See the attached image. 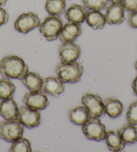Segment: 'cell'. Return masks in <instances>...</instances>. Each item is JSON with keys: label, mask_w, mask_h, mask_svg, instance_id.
Listing matches in <instances>:
<instances>
[{"label": "cell", "mask_w": 137, "mask_h": 152, "mask_svg": "<svg viewBox=\"0 0 137 152\" xmlns=\"http://www.w3.org/2000/svg\"><path fill=\"white\" fill-rule=\"evenodd\" d=\"M28 72V66L19 56H7L0 61V74L3 77L22 80Z\"/></svg>", "instance_id": "obj_1"}, {"label": "cell", "mask_w": 137, "mask_h": 152, "mask_svg": "<svg viewBox=\"0 0 137 152\" xmlns=\"http://www.w3.org/2000/svg\"><path fill=\"white\" fill-rule=\"evenodd\" d=\"M83 73V65L77 61L67 64L60 62L56 67L57 77L64 84H75L80 82Z\"/></svg>", "instance_id": "obj_2"}, {"label": "cell", "mask_w": 137, "mask_h": 152, "mask_svg": "<svg viewBox=\"0 0 137 152\" xmlns=\"http://www.w3.org/2000/svg\"><path fill=\"white\" fill-rule=\"evenodd\" d=\"M62 19L58 15L47 16L39 26V31L49 42L56 40L63 28Z\"/></svg>", "instance_id": "obj_3"}, {"label": "cell", "mask_w": 137, "mask_h": 152, "mask_svg": "<svg viewBox=\"0 0 137 152\" xmlns=\"http://www.w3.org/2000/svg\"><path fill=\"white\" fill-rule=\"evenodd\" d=\"M24 125L18 119L6 120L0 122V139L12 143L22 137Z\"/></svg>", "instance_id": "obj_4"}, {"label": "cell", "mask_w": 137, "mask_h": 152, "mask_svg": "<svg viewBox=\"0 0 137 152\" xmlns=\"http://www.w3.org/2000/svg\"><path fill=\"white\" fill-rule=\"evenodd\" d=\"M81 129L88 140L96 141L104 140L106 135V127L99 117H89L88 121L82 125Z\"/></svg>", "instance_id": "obj_5"}, {"label": "cell", "mask_w": 137, "mask_h": 152, "mask_svg": "<svg viewBox=\"0 0 137 152\" xmlns=\"http://www.w3.org/2000/svg\"><path fill=\"white\" fill-rule=\"evenodd\" d=\"M41 20L38 15L34 12L24 13L21 14L14 23L15 30L18 32L27 34L39 27Z\"/></svg>", "instance_id": "obj_6"}, {"label": "cell", "mask_w": 137, "mask_h": 152, "mask_svg": "<svg viewBox=\"0 0 137 152\" xmlns=\"http://www.w3.org/2000/svg\"><path fill=\"white\" fill-rule=\"evenodd\" d=\"M81 102L88 109L89 117H100L105 114L104 103L99 95L85 93L82 96Z\"/></svg>", "instance_id": "obj_7"}, {"label": "cell", "mask_w": 137, "mask_h": 152, "mask_svg": "<svg viewBox=\"0 0 137 152\" xmlns=\"http://www.w3.org/2000/svg\"><path fill=\"white\" fill-rule=\"evenodd\" d=\"M23 102L30 109L38 111L45 109L49 104L46 93L43 90L26 93L23 98Z\"/></svg>", "instance_id": "obj_8"}, {"label": "cell", "mask_w": 137, "mask_h": 152, "mask_svg": "<svg viewBox=\"0 0 137 152\" xmlns=\"http://www.w3.org/2000/svg\"><path fill=\"white\" fill-rule=\"evenodd\" d=\"M17 119L24 126L31 129L40 125L41 114L38 110L32 109L26 105H22L19 108V114Z\"/></svg>", "instance_id": "obj_9"}, {"label": "cell", "mask_w": 137, "mask_h": 152, "mask_svg": "<svg viewBox=\"0 0 137 152\" xmlns=\"http://www.w3.org/2000/svg\"><path fill=\"white\" fill-rule=\"evenodd\" d=\"M81 56V48L73 42L63 43L59 48V56L62 63H71Z\"/></svg>", "instance_id": "obj_10"}, {"label": "cell", "mask_w": 137, "mask_h": 152, "mask_svg": "<svg viewBox=\"0 0 137 152\" xmlns=\"http://www.w3.org/2000/svg\"><path fill=\"white\" fill-rule=\"evenodd\" d=\"M82 29L80 24L68 22L63 26L59 35V38L62 43L73 42L81 34Z\"/></svg>", "instance_id": "obj_11"}, {"label": "cell", "mask_w": 137, "mask_h": 152, "mask_svg": "<svg viewBox=\"0 0 137 152\" xmlns=\"http://www.w3.org/2000/svg\"><path fill=\"white\" fill-rule=\"evenodd\" d=\"M106 22L109 25H118L125 20L124 9L121 3L112 4L107 7L105 14Z\"/></svg>", "instance_id": "obj_12"}, {"label": "cell", "mask_w": 137, "mask_h": 152, "mask_svg": "<svg viewBox=\"0 0 137 152\" xmlns=\"http://www.w3.org/2000/svg\"><path fill=\"white\" fill-rule=\"evenodd\" d=\"M19 114V108L17 103L10 97L0 102V115L5 120L17 119Z\"/></svg>", "instance_id": "obj_13"}, {"label": "cell", "mask_w": 137, "mask_h": 152, "mask_svg": "<svg viewBox=\"0 0 137 152\" xmlns=\"http://www.w3.org/2000/svg\"><path fill=\"white\" fill-rule=\"evenodd\" d=\"M64 83L57 77L51 76L44 80L43 91L49 95L58 97L64 92Z\"/></svg>", "instance_id": "obj_14"}, {"label": "cell", "mask_w": 137, "mask_h": 152, "mask_svg": "<svg viewBox=\"0 0 137 152\" xmlns=\"http://www.w3.org/2000/svg\"><path fill=\"white\" fill-rule=\"evenodd\" d=\"M88 11L85 7L79 4H72L65 10V17L68 22L81 24L86 20Z\"/></svg>", "instance_id": "obj_15"}, {"label": "cell", "mask_w": 137, "mask_h": 152, "mask_svg": "<svg viewBox=\"0 0 137 152\" xmlns=\"http://www.w3.org/2000/svg\"><path fill=\"white\" fill-rule=\"evenodd\" d=\"M106 145L110 151H120L125 148L126 143L122 140L120 133L116 131H108L105 137Z\"/></svg>", "instance_id": "obj_16"}, {"label": "cell", "mask_w": 137, "mask_h": 152, "mask_svg": "<svg viewBox=\"0 0 137 152\" xmlns=\"http://www.w3.org/2000/svg\"><path fill=\"white\" fill-rule=\"evenodd\" d=\"M22 83L30 91H38L43 90L44 80L38 73L28 72L22 79Z\"/></svg>", "instance_id": "obj_17"}, {"label": "cell", "mask_w": 137, "mask_h": 152, "mask_svg": "<svg viewBox=\"0 0 137 152\" xmlns=\"http://www.w3.org/2000/svg\"><path fill=\"white\" fill-rule=\"evenodd\" d=\"M105 109V113L110 118H117L122 114L123 111V104L116 99L106 98L103 101Z\"/></svg>", "instance_id": "obj_18"}, {"label": "cell", "mask_w": 137, "mask_h": 152, "mask_svg": "<svg viewBox=\"0 0 137 152\" xmlns=\"http://www.w3.org/2000/svg\"><path fill=\"white\" fill-rule=\"evenodd\" d=\"M86 22L94 30H100L106 25L105 15L97 10H89L86 17Z\"/></svg>", "instance_id": "obj_19"}, {"label": "cell", "mask_w": 137, "mask_h": 152, "mask_svg": "<svg viewBox=\"0 0 137 152\" xmlns=\"http://www.w3.org/2000/svg\"><path fill=\"white\" fill-rule=\"evenodd\" d=\"M89 117L88 111L85 106H77L69 112L70 121L77 125H83Z\"/></svg>", "instance_id": "obj_20"}, {"label": "cell", "mask_w": 137, "mask_h": 152, "mask_svg": "<svg viewBox=\"0 0 137 152\" xmlns=\"http://www.w3.org/2000/svg\"><path fill=\"white\" fill-rule=\"evenodd\" d=\"M118 132L126 144H134L137 142V127L135 125L126 124Z\"/></svg>", "instance_id": "obj_21"}, {"label": "cell", "mask_w": 137, "mask_h": 152, "mask_svg": "<svg viewBox=\"0 0 137 152\" xmlns=\"http://www.w3.org/2000/svg\"><path fill=\"white\" fill-rule=\"evenodd\" d=\"M65 0H46L45 10L50 15L59 16L65 12Z\"/></svg>", "instance_id": "obj_22"}, {"label": "cell", "mask_w": 137, "mask_h": 152, "mask_svg": "<svg viewBox=\"0 0 137 152\" xmlns=\"http://www.w3.org/2000/svg\"><path fill=\"white\" fill-rule=\"evenodd\" d=\"M15 91V86L9 78L4 77L0 80V100L12 97Z\"/></svg>", "instance_id": "obj_23"}, {"label": "cell", "mask_w": 137, "mask_h": 152, "mask_svg": "<svg viewBox=\"0 0 137 152\" xmlns=\"http://www.w3.org/2000/svg\"><path fill=\"white\" fill-rule=\"evenodd\" d=\"M10 152H30L32 148L30 141L24 137H20L15 140L9 149Z\"/></svg>", "instance_id": "obj_24"}, {"label": "cell", "mask_w": 137, "mask_h": 152, "mask_svg": "<svg viewBox=\"0 0 137 152\" xmlns=\"http://www.w3.org/2000/svg\"><path fill=\"white\" fill-rule=\"evenodd\" d=\"M84 6L89 10L99 11L106 7L108 0H82Z\"/></svg>", "instance_id": "obj_25"}, {"label": "cell", "mask_w": 137, "mask_h": 152, "mask_svg": "<svg viewBox=\"0 0 137 152\" xmlns=\"http://www.w3.org/2000/svg\"><path fill=\"white\" fill-rule=\"evenodd\" d=\"M126 117L128 124L137 125V101L130 104L126 112Z\"/></svg>", "instance_id": "obj_26"}, {"label": "cell", "mask_w": 137, "mask_h": 152, "mask_svg": "<svg viewBox=\"0 0 137 152\" xmlns=\"http://www.w3.org/2000/svg\"><path fill=\"white\" fill-rule=\"evenodd\" d=\"M121 4L125 11L132 12L137 10V0H122Z\"/></svg>", "instance_id": "obj_27"}, {"label": "cell", "mask_w": 137, "mask_h": 152, "mask_svg": "<svg viewBox=\"0 0 137 152\" xmlns=\"http://www.w3.org/2000/svg\"><path fill=\"white\" fill-rule=\"evenodd\" d=\"M128 24L131 28L137 29V10L130 13L128 17Z\"/></svg>", "instance_id": "obj_28"}, {"label": "cell", "mask_w": 137, "mask_h": 152, "mask_svg": "<svg viewBox=\"0 0 137 152\" xmlns=\"http://www.w3.org/2000/svg\"><path fill=\"white\" fill-rule=\"evenodd\" d=\"M9 20V14L4 9L0 7V26L7 23Z\"/></svg>", "instance_id": "obj_29"}, {"label": "cell", "mask_w": 137, "mask_h": 152, "mask_svg": "<svg viewBox=\"0 0 137 152\" xmlns=\"http://www.w3.org/2000/svg\"><path fill=\"white\" fill-rule=\"evenodd\" d=\"M132 87H133L134 93L137 96V76L132 83Z\"/></svg>", "instance_id": "obj_30"}, {"label": "cell", "mask_w": 137, "mask_h": 152, "mask_svg": "<svg viewBox=\"0 0 137 152\" xmlns=\"http://www.w3.org/2000/svg\"><path fill=\"white\" fill-rule=\"evenodd\" d=\"M110 2H111L112 4H117V3H121L122 0H108Z\"/></svg>", "instance_id": "obj_31"}, {"label": "cell", "mask_w": 137, "mask_h": 152, "mask_svg": "<svg viewBox=\"0 0 137 152\" xmlns=\"http://www.w3.org/2000/svg\"><path fill=\"white\" fill-rule=\"evenodd\" d=\"M7 0H0V6H5L6 4Z\"/></svg>", "instance_id": "obj_32"}, {"label": "cell", "mask_w": 137, "mask_h": 152, "mask_svg": "<svg viewBox=\"0 0 137 152\" xmlns=\"http://www.w3.org/2000/svg\"><path fill=\"white\" fill-rule=\"evenodd\" d=\"M134 67H135L136 70H137V61L135 62V64H134Z\"/></svg>", "instance_id": "obj_33"}]
</instances>
